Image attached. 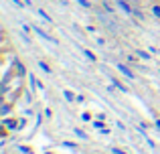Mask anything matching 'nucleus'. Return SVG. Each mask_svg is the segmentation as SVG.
Here are the masks:
<instances>
[{
    "instance_id": "1",
    "label": "nucleus",
    "mask_w": 160,
    "mask_h": 154,
    "mask_svg": "<svg viewBox=\"0 0 160 154\" xmlns=\"http://www.w3.org/2000/svg\"><path fill=\"white\" fill-rule=\"evenodd\" d=\"M32 31H35V32H37V35H41V37H43V39H47V41H51V43H55V45H57V43H59V41H57V39H53V37H51V35H47V32H45V31H43V28H39V27H32Z\"/></svg>"
},
{
    "instance_id": "2",
    "label": "nucleus",
    "mask_w": 160,
    "mask_h": 154,
    "mask_svg": "<svg viewBox=\"0 0 160 154\" xmlns=\"http://www.w3.org/2000/svg\"><path fill=\"white\" fill-rule=\"evenodd\" d=\"M118 69H120L122 73H124L126 77H130V79H134V71H130V67H126V65H118Z\"/></svg>"
},
{
    "instance_id": "3",
    "label": "nucleus",
    "mask_w": 160,
    "mask_h": 154,
    "mask_svg": "<svg viewBox=\"0 0 160 154\" xmlns=\"http://www.w3.org/2000/svg\"><path fill=\"white\" fill-rule=\"evenodd\" d=\"M118 4H120V6H122V8H124V10H126V12H130V14H132V12H136V10H134V8H132V6H128V4H126V2H124V0H120V2H118Z\"/></svg>"
},
{
    "instance_id": "4",
    "label": "nucleus",
    "mask_w": 160,
    "mask_h": 154,
    "mask_svg": "<svg viewBox=\"0 0 160 154\" xmlns=\"http://www.w3.org/2000/svg\"><path fill=\"white\" fill-rule=\"evenodd\" d=\"M83 55H85V57H87L89 61H98V57H95V55H93L91 51H87V49H83Z\"/></svg>"
},
{
    "instance_id": "5",
    "label": "nucleus",
    "mask_w": 160,
    "mask_h": 154,
    "mask_svg": "<svg viewBox=\"0 0 160 154\" xmlns=\"http://www.w3.org/2000/svg\"><path fill=\"white\" fill-rule=\"evenodd\" d=\"M14 69L18 71V75H24V67H22V63H18V61H14Z\"/></svg>"
},
{
    "instance_id": "6",
    "label": "nucleus",
    "mask_w": 160,
    "mask_h": 154,
    "mask_svg": "<svg viewBox=\"0 0 160 154\" xmlns=\"http://www.w3.org/2000/svg\"><path fill=\"white\" fill-rule=\"evenodd\" d=\"M37 12H39V16H41V18H45V20H47V22H51V16H49V14H47V12H45V10H41V8H39V10H37Z\"/></svg>"
},
{
    "instance_id": "7",
    "label": "nucleus",
    "mask_w": 160,
    "mask_h": 154,
    "mask_svg": "<svg viewBox=\"0 0 160 154\" xmlns=\"http://www.w3.org/2000/svg\"><path fill=\"white\" fill-rule=\"evenodd\" d=\"M39 67H41V69H43V71H45V73H51V67H49V65H47V63H45V61H39Z\"/></svg>"
},
{
    "instance_id": "8",
    "label": "nucleus",
    "mask_w": 160,
    "mask_h": 154,
    "mask_svg": "<svg viewBox=\"0 0 160 154\" xmlns=\"http://www.w3.org/2000/svg\"><path fill=\"white\" fill-rule=\"evenodd\" d=\"M136 55L140 57V59H146V61H150V55H148V53H146V51H138Z\"/></svg>"
},
{
    "instance_id": "9",
    "label": "nucleus",
    "mask_w": 160,
    "mask_h": 154,
    "mask_svg": "<svg viewBox=\"0 0 160 154\" xmlns=\"http://www.w3.org/2000/svg\"><path fill=\"white\" fill-rule=\"evenodd\" d=\"M113 85H116L118 89H122V91H128V87H124V85H122L120 81H118V79H113Z\"/></svg>"
},
{
    "instance_id": "10",
    "label": "nucleus",
    "mask_w": 160,
    "mask_h": 154,
    "mask_svg": "<svg viewBox=\"0 0 160 154\" xmlns=\"http://www.w3.org/2000/svg\"><path fill=\"white\" fill-rule=\"evenodd\" d=\"M65 97L69 99V102H77V97H75V95L71 93V91H65Z\"/></svg>"
},
{
    "instance_id": "11",
    "label": "nucleus",
    "mask_w": 160,
    "mask_h": 154,
    "mask_svg": "<svg viewBox=\"0 0 160 154\" xmlns=\"http://www.w3.org/2000/svg\"><path fill=\"white\" fill-rule=\"evenodd\" d=\"M79 2V6H83V8H91V4L87 2V0H77Z\"/></svg>"
},
{
    "instance_id": "12",
    "label": "nucleus",
    "mask_w": 160,
    "mask_h": 154,
    "mask_svg": "<svg viewBox=\"0 0 160 154\" xmlns=\"http://www.w3.org/2000/svg\"><path fill=\"white\" fill-rule=\"evenodd\" d=\"M8 110H10V106H8V103H6V106H4V107H2V116H4V118H6V114H8Z\"/></svg>"
},
{
    "instance_id": "13",
    "label": "nucleus",
    "mask_w": 160,
    "mask_h": 154,
    "mask_svg": "<svg viewBox=\"0 0 160 154\" xmlns=\"http://www.w3.org/2000/svg\"><path fill=\"white\" fill-rule=\"evenodd\" d=\"M75 134H77V136H81V138H83V140H85V138H87V134H85V132H81V130H75Z\"/></svg>"
},
{
    "instance_id": "14",
    "label": "nucleus",
    "mask_w": 160,
    "mask_h": 154,
    "mask_svg": "<svg viewBox=\"0 0 160 154\" xmlns=\"http://www.w3.org/2000/svg\"><path fill=\"white\" fill-rule=\"evenodd\" d=\"M112 152H113V154H126L124 150H120V148H112Z\"/></svg>"
},
{
    "instance_id": "15",
    "label": "nucleus",
    "mask_w": 160,
    "mask_h": 154,
    "mask_svg": "<svg viewBox=\"0 0 160 154\" xmlns=\"http://www.w3.org/2000/svg\"><path fill=\"white\" fill-rule=\"evenodd\" d=\"M152 10H154V14L160 16V6H152Z\"/></svg>"
},
{
    "instance_id": "16",
    "label": "nucleus",
    "mask_w": 160,
    "mask_h": 154,
    "mask_svg": "<svg viewBox=\"0 0 160 154\" xmlns=\"http://www.w3.org/2000/svg\"><path fill=\"white\" fill-rule=\"evenodd\" d=\"M12 2H14V4H16V6H18V8H22V4H24L22 0H12Z\"/></svg>"
}]
</instances>
